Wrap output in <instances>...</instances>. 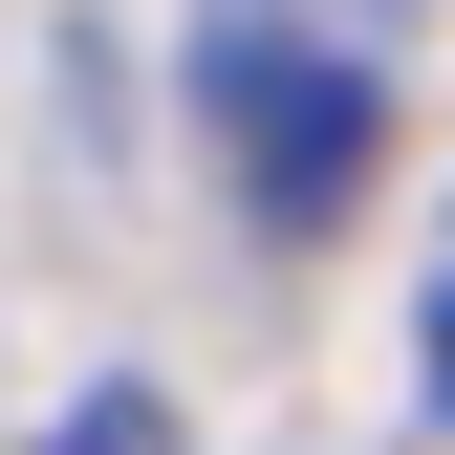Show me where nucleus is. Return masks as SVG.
Returning <instances> with one entry per match:
<instances>
[{
    "mask_svg": "<svg viewBox=\"0 0 455 455\" xmlns=\"http://www.w3.org/2000/svg\"><path fill=\"white\" fill-rule=\"evenodd\" d=\"M390 66H412V0H196V131L260 239H325L369 196Z\"/></svg>",
    "mask_w": 455,
    "mask_h": 455,
    "instance_id": "obj_1",
    "label": "nucleus"
},
{
    "mask_svg": "<svg viewBox=\"0 0 455 455\" xmlns=\"http://www.w3.org/2000/svg\"><path fill=\"white\" fill-rule=\"evenodd\" d=\"M412 369H434V434H455V239H434V304H412Z\"/></svg>",
    "mask_w": 455,
    "mask_h": 455,
    "instance_id": "obj_2",
    "label": "nucleus"
},
{
    "mask_svg": "<svg viewBox=\"0 0 455 455\" xmlns=\"http://www.w3.org/2000/svg\"><path fill=\"white\" fill-rule=\"evenodd\" d=\"M66 455H174V434H152V390H87V434Z\"/></svg>",
    "mask_w": 455,
    "mask_h": 455,
    "instance_id": "obj_3",
    "label": "nucleus"
}]
</instances>
